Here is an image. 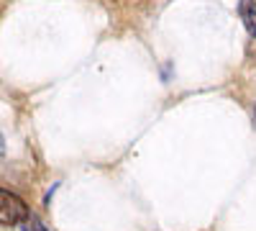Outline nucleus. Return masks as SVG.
I'll list each match as a JSON object with an SVG mask.
<instances>
[{"mask_svg":"<svg viewBox=\"0 0 256 231\" xmlns=\"http://www.w3.org/2000/svg\"><path fill=\"white\" fill-rule=\"evenodd\" d=\"M20 226H24V231H46V226L44 223H41L36 216H28L24 223H20Z\"/></svg>","mask_w":256,"mask_h":231,"instance_id":"3","label":"nucleus"},{"mask_svg":"<svg viewBox=\"0 0 256 231\" xmlns=\"http://www.w3.org/2000/svg\"><path fill=\"white\" fill-rule=\"evenodd\" d=\"M28 216H31V211H28V205L24 203V198H18L16 193L0 187V223L20 226Z\"/></svg>","mask_w":256,"mask_h":231,"instance_id":"1","label":"nucleus"},{"mask_svg":"<svg viewBox=\"0 0 256 231\" xmlns=\"http://www.w3.org/2000/svg\"><path fill=\"white\" fill-rule=\"evenodd\" d=\"M238 13L244 18V26L251 36H256V0H241Z\"/></svg>","mask_w":256,"mask_h":231,"instance_id":"2","label":"nucleus"}]
</instances>
